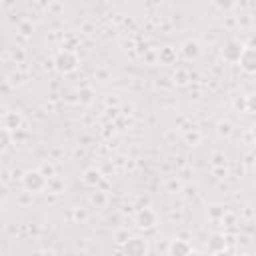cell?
<instances>
[{"label":"cell","mask_w":256,"mask_h":256,"mask_svg":"<svg viewBox=\"0 0 256 256\" xmlns=\"http://www.w3.org/2000/svg\"><path fill=\"white\" fill-rule=\"evenodd\" d=\"M120 250L124 252V254H128V256H144V254H148V240H144V238H140V236H130L122 246H120Z\"/></svg>","instance_id":"obj_5"},{"label":"cell","mask_w":256,"mask_h":256,"mask_svg":"<svg viewBox=\"0 0 256 256\" xmlns=\"http://www.w3.org/2000/svg\"><path fill=\"white\" fill-rule=\"evenodd\" d=\"M244 48H246V46H244L240 40H234V38L228 40V42H224V46H222V50H220L222 60L228 62V64H238V60H240Z\"/></svg>","instance_id":"obj_4"},{"label":"cell","mask_w":256,"mask_h":256,"mask_svg":"<svg viewBox=\"0 0 256 256\" xmlns=\"http://www.w3.org/2000/svg\"><path fill=\"white\" fill-rule=\"evenodd\" d=\"M214 6H216L220 12H230V10L236 6V0H214Z\"/></svg>","instance_id":"obj_16"},{"label":"cell","mask_w":256,"mask_h":256,"mask_svg":"<svg viewBox=\"0 0 256 256\" xmlns=\"http://www.w3.org/2000/svg\"><path fill=\"white\" fill-rule=\"evenodd\" d=\"M246 112L256 114V92H252V94L246 96Z\"/></svg>","instance_id":"obj_18"},{"label":"cell","mask_w":256,"mask_h":256,"mask_svg":"<svg viewBox=\"0 0 256 256\" xmlns=\"http://www.w3.org/2000/svg\"><path fill=\"white\" fill-rule=\"evenodd\" d=\"M22 188L30 194H38V192H44L50 184V178L40 170V168H34V170H26L22 174Z\"/></svg>","instance_id":"obj_1"},{"label":"cell","mask_w":256,"mask_h":256,"mask_svg":"<svg viewBox=\"0 0 256 256\" xmlns=\"http://www.w3.org/2000/svg\"><path fill=\"white\" fill-rule=\"evenodd\" d=\"M78 64H80V58H78V54L72 52V50H60V52L56 54V58H54V68H56L60 74H70V72H74V70L78 68Z\"/></svg>","instance_id":"obj_2"},{"label":"cell","mask_w":256,"mask_h":256,"mask_svg":"<svg viewBox=\"0 0 256 256\" xmlns=\"http://www.w3.org/2000/svg\"><path fill=\"white\" fill-rule=\"evenodd\" d=\"M184 140H186L188 146H198V144L202 142V132L194 128L192 132H186V134H184Z\"/></svg>","instance_id":"obj_14"},{"label":"cell","mask_w":256,"mask_h":256,"mask_svg":"<svg viewBox=\"0 0 256 256\" xmlns=\"http://www.w3.org/2000/svg\"><path fill=\"white\" fill-rule=\"evenodd\" d=\"M76 218H82V220H84V218H86V212H80V210H76Z\"/></svg>","instance_id":"obj_28"},{"label":"cell","mask_w":256,"mask_h":256,"mask_svg":"<svg viewBox=\"0 0 256 256\" xmlns=\"http://www.w3.org/2000/svg\"><path fill=\"white\" fill-rule=\"evenodd\" d=\"M40 170H42L48 178H54V166H52V164H48V162H46V164H42V168H40Z\"/></svg>","instance_id":"obj_24"},{"label":"cell","mask_w":256,"mask_h":256,"mask_svg":"<svg viewBox=\"0 0 256 256\" xmlns=\"http://www.w3.org/2000/svg\"><path fill=\"white\" fill-rule=\"evenodd\" d=\"M212 172L216 174V178H226L228 176V170L224 166H212Z\"/></svg>","instance_id":"obj_23"},{"label":"cell","mask_w":256,"mask_h":256,"mask_svg":"<svg viewBox=\"0 0 256 256\" xmlns=\"http://www.w3.org/2000/svg\"><path fill=\"white\" fill-rule=\"evenodd\" d=\"M158 62L164 64V66H170L176 62V50L172 46H164L158 50Z\"/></svg>","instance_id":"obj_11"},{"label":"cell","mask_w":256,"mask_h":256,"mask_svg":"<svg viewBox=\"0 0 256 256\" xmlns=\"http://www.w3.org/2000/svg\"><path fill=\"white\" fill-rule=\"evenodd\" d=\"M208 214H210V218L220 220V218H224V214H226V206H222V204H212V206L208 208Z\"/></svg>","instance_id":"obj_15"},{"label":"cell","mask_w":256,"mask_h":256,"mask_svg":"<svg viewBox=\"0 0 256 256\" xmlns=\"http://www.w3.org/2000/svg\"><path fill=\"white\" fill-rule=\"evenodd\" d=\"M234 106H236L238 110H246V96H244V98H236V100H234Z\"/></svg>","instance_id":"obj_25"},{"label":"cell","mask_w":256,"mask_h":256,"mask_svg":"<svg viewBox=\"0 0 256 256\" xmlns=\"http://www.w3.org/2000/svg\"><path fill=\"white\" fill-rule=\"evenodd\" d=\"M18 30H20V32H22L24 36H30V34H32V30H34V26H32L30 22H20Z\"/></svg>","instance_id":"obj_22"},{"label":"cell","mask_w":256,"mask_h":256,"mask_svg":"<svg viewBox=\"0 0 256 256\" xmlns=\"http://www.w3.org/2000/svg\"><path fill=\"white\" fill-rule=\"evenodd\" d=\"M226 250V236L224 234H214L212 240L208 242V252L210 254H220Z\"/></svg>","instance_id":"obj_10"},{"label":"cell","mask_w":256,"mask_h":256,"mask_svg":"<svg viewBox=\"0 0 256 256\" xmlns=\"http://www.w3.org/2000/svg\"><path fill=\"white\" fill-rule=\"evenodd\" d=\"M182 78H186V72H184V70H178V82H180V84H184Z\"/></svg>","instance_id":"obj_26"},{"label":"cell","mask_w":256,"mask_h":256,"mask_svg":"<svg viewBox=\"0 0 256 256\" xmlns=\"http://www.w3.org/2000/svg\"><path fill=\"white\" fill-rule=\"evenodd\" d=\"M240 68L246 72V74H256V48L254 46H246L240 60H238Z\"/></svg>","instance_id":"obj_6"},{"label":"cell","mask_w":256,"mask_h":256,"mask_svg":"<svg viewBox=\"0 0 256 256\" xmlns=\"http://www.w3.org/2000/svg\"><path fill=\"white\" fill-rule=\"evenodd\" d=\"M152 4H158V0H152Z\"/></svg>","instance_id":"obj_29"},{"label":"cell","mask_w":256,"mask_h":256,"mask_svg":"<svg viewBox=\"0 0 256 256\" xmlns=\"http://www.w3.org/2000/svg\"><path fill=\"white\" fill-rule=\"evenodd\" d=\"M226 164V156L222 152H214L212 154V166H224Z\"/></svg>","instance_id":"obj_20"},{"label":"cell","mask_w":256,"mask_h":256,"mask_svg":"<svg viewBox=\"0 0 256 256\" xmlns=\"http://www.w3.org/2000/svg\"><path fill=\"white\" fill-rule=\"evenodd\" d=\"M22 126V114L20 112H4L2 114V128L6 130H18Z\"/></svg>","instance_id":"obj_8"},{"label":"cell","mask_w":256,"mask_h":256,"mask_svg":"<svg viewBox=\"0 0 256 256\" xmlns=\"http://www.w3.org/2000/svg\"><path fill=\"white\" fill-rule=\"evenodd\" d=\"M232 132H234L232 122H228V120H220V122L216 124V134H218L220 138H230Z\"/></svg>","instance_id":"obj_13"},{"label":"cell","mask_w":256,"mask_h":256,"mask_svg":"<svg viewBox=\"0 0 256 256\" xmlns=\"http://www.w3.org/2000/svg\"><path fill=\"white\" fill-rule=\"evenodd\" d=\"M100 180H102V174H100V170H96V168H88V170H84V174H82V182H84L86 186L96 188Z\"/></svg>","instance_id":"obj_12"},{"label":"cell","mask_w":256,"mask_h":256,"mask_svg":"<svg viewBox=\"0 0 256 256\" xmlns=\"http://www.w3.org/2000/svg\"><path fill=\"white\" fill-rule=\"evenodd\" d=\"M0 134H2V152H6V150H8V146H10V130L2 128V130H0Z\"/></svg>","instance_id":"obj_19"},{"label":"cell","mask_w":256,"mask_h":256,"mask_svg":"<svg viewBox=\"0 0 256 256\" xmlns=\"http://www.w3.org/2000/svg\"><path fill=\"white\" fill-rule=\"evenodd\" d=\"M166 252H168L170 256H186V254H192L194 248H192V244L186 242V240H172Z\"/></svg>","instance_id":"obj_7"},{"label":"cell","mask_w":256,"mask_h":256,"mask_svg":"<svg viewBox=\"0 0 256 256\" xmlns=\"http://www.w3.org/2000/svg\"><path fill=\"white\" fill-rule=\"evenodd\" d=\"M250 134H252V140H254V144H256V124L252 126V130H250Z\"/></svg>","instance_id":"obj_27"},{"label":"cell","mask_w":256,"mask_h":256,"mask_svg":"<svg viewBox=\"0 0 256 256\" xmlns=\"http://www.w3.org/2000/svg\"><path fill=\"white\" fill-rule=\"evenodd\" d=\"M114 238H116V244H120V246H122V244H124V242L130 238V232H128V230H118Z\"/></svg>","instance_id":"obj_21"},{"label":"cell","mask_w":256,"mask_h":256,"mask_svg":"<svg viewBox=\"0 0 256 256\" xmlns=\"http://www.w3.org/2000/svg\"><path fill=\"white\" fill-rule=\"evenodd\" d=\"M180 50H182V56L186 60H196L200 56V52H202V48H200V44L196 40H186Z\"/></svg>","instance_id":"obj_9"},{"label":"cell","mask_w":256,"mask_h":256,"mask_svg":"<svg viewBox=\"0 0 256 256\" xmlns=\"http://www.w3.org/2000/svg\"><path fill=\"white\" fill-rule=\"evenodd\" d=\"M90 202H92L96 208H100V206L106 204V194H104V192H92V194H90Z\"/></svg>","instance_id":"obj_17"},{"label":"cell","mask_w":256,"mask_h":256,"mask_svg":"<svg viewBox=\"0 0 256 256\" xmlns=\"http://www.w3.org/2000/svg\"><path fill=\"white\" fill-rule=\"evenodd\" d=\"M158 220L160 218H158V214H156L154 208H140L136 212V216H134V224L140 230H152V228H156L158 226Z\"/></svg>","instance_id":"obj_3"}]
</instances>
